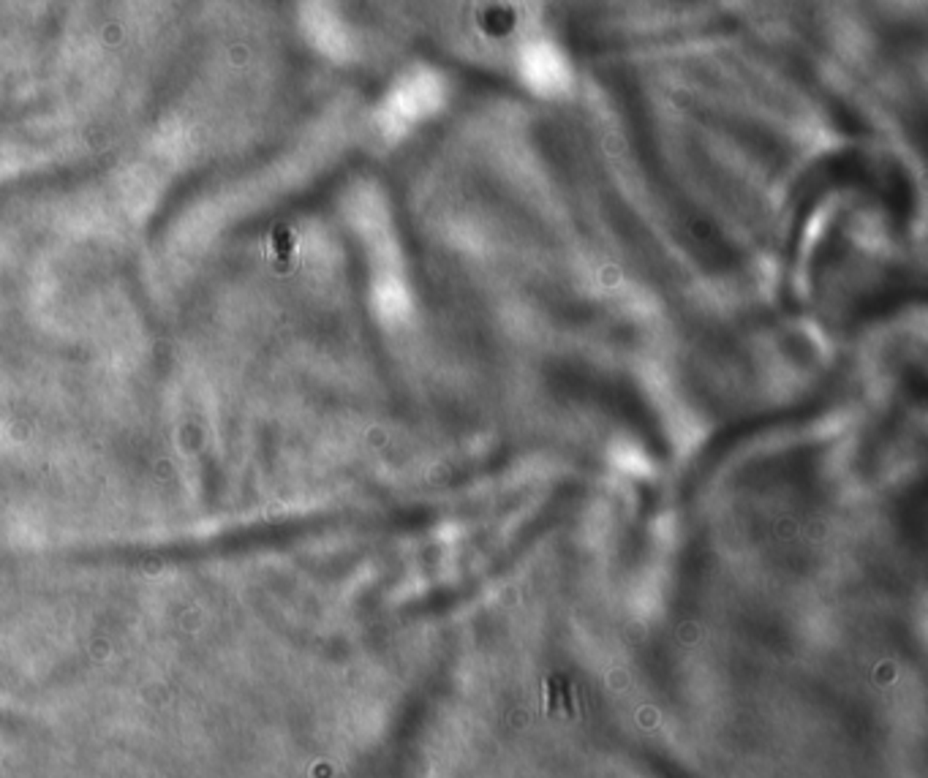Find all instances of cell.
Masks as SVG:
<instances>
[{
  "label": "cell",
  "instance_id": "cell-1",
  "mask_svg": "<svg viewBox=\"0 0 928 778\" xmlns=\"http://www.w3.org/2000/svg\"><path fill=\"white\" fill-rule=\"evenodd\" d=\"M561 699H563V696H561V692H558V678L553 675V678H550V702H547V713H550V716H556V713H558V705H561Z\"/></svg>",
  "mask_w": 928,
  "mask_h": 778
}]
</instances>
